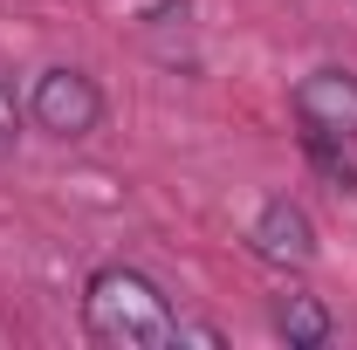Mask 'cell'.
I'll return each instance as SVG.
<instances>
[{
    "instance_id": "1",
    "label": "cell",
    "mask_w": 357,
    "mask_h": 350,
    "mask_svg": "<svg viewBox=\"0 0 357 350\" xmlns=\"http://www.w3.org/2000/svg\"><path fill=\"white\" fill-rule=\"evenodd\" d=\"M83 323L110 350H158L172 344V303L151 275L137 268H96L83 289Z\"/></svg>"
},
{
    "instance_id": "2",
    "label": "cell",
    "mask_w": 357,
    "mask_h": 350,
    "mask_svg": "<svg viewBox=\"0 0 357 350\" xmlns=\"http://www.w3.org/2000/svg\"><path fill=\"white\" fill-rule=\"evenodd\" d=\"M28 117H35V131L76 144V137H89L103 124V89L83 69H42L35 89H28Z\"/></svg>"
},
{
    "instance_id": "3",
    "label": "cell",
    "mask_w": 357,
    "mask_h": 350,
    "mask_svg": "<svg viewBox=\"0 0 357 350\" xmlns=\"http://www.w3.org/2000/svg\"><path fill=\"white\" fill-rule=\"evenodd\" d=\"M296 124H303V137L351 144L357 137V76L351 69H310L296 83Z\"/></svg>"
},
{
    "instance_id": "4",
    "label": "cell",
    "mask_w": 357,
    "mask_h": 350,
    "mask_svg": "<svg viewBox=\"0 0 357 350\" xmlns=\"http://www.w3.org/2000/svg\"><path fill=\"white\" fill-rule=\"evenodd\" d=\"M248 241H255V254L268 268H303L316 254V227H310V213L296 199H268L261 213H255V227H248Z\"/></svg>"
},
{
    "instance_id": "5",
    "label": "cell",
    "mask_w": 357,
    "mask_h": 350,
    "mask_svg": "<svg viewBox=\"0 0 357 350\" xmlns=\"http://www.w3.org/2000/svg\"><path fill=\"white\" fill-rule=\"evenodd\" d=\"M275 330L289 337V350H323L330 344V309L316 296H282L275 303Z\"/></svg>"
},
{
    "instance_id": "6",
    "label": "cell",
    "mask_w": 357,
    "mask_h": 350,
    "mask_svg": "<svg viewBox=\"0 0 357 350\" xmlns=\"http://www.w3.org/2000/svg\"><path fill=\"white\" fill-rule=\"evenodd\" d=\"M310 165H316L323 178H330L337 192H357V172L344 165V158H337V144H330V137H310Z\"/></svg>"
},
{
    "instance_id": "7",
    "label": "cell",
    "mask_w": 357,
    "mask_h": 350,
    "mask_svg": "<svg viewBox=\"0 0 357 350\" xmlns=\"http://www.w3.org/2000/svg\"><path fill=\"white\" fill-rule=\"evenodd\" d=\"M0 137H14V96L0 89Z\"/></svg>"
}]
</instances>
